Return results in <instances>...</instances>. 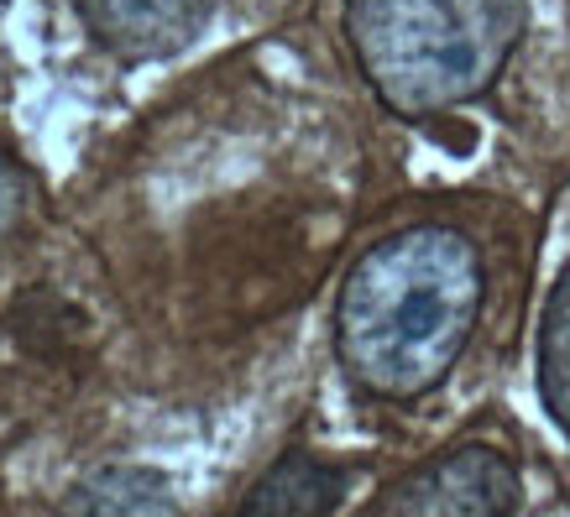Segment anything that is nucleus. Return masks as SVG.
I'll use <instances>...</instances> for the list:
<instances>
[{
	"mask_svg": "<svg viewBox=\"0 0 570 517\" xmlns=\"http://www.w3.org/2000/svg\"><path fill=\"white\" fill-rule=\"evenodd\" d=\"M482 298L487 277L471 236L450 225L382 236L346 272L335 304L341 361L372 397L414 402L466 356Z\"/></svg>",
	"mask_w": 570,
	"mask_h": 517,
	"instance_id": "obj_1",
	"label": "nucleus"
},
{
	"mask_svg": "<svg viewBox=\"0 0 570 517\" xmlns=\"http://www.w3.org/2000/svg\"><path fill=\"white\" fill-rule=\"evenodd\" d=\"M79 17L121 58H168L205 32L215 0H73Z\"/></svg>",
	"mask_w": 570,
	"mask_h": 517,
	"instance_id": "obj_4",
	"label": "nucleus"
},
{
	"mask_svg": "<svg viewBox=\"0 0 570 517\" xmlns=\"http://www.w3.org/2000/svg\"><path fill=\"white\" fill-rule=\"evenodd\" d=\"M52 517H178V497L153 466H105L73 481Z\"/></svg>",
	"mask_w": 570,
	"mask_h": 517,
	"instance_id": "obj_6",
	"label": "nucleus"
},
{
	"mask_svg": "<svg viewBox=\"0 0 570 517\" xmlns=\"http://www.w3.org/2000/svg\"><path fill=\"white\" fill-rule=\"evenodd\" d=\"M341 501H346V470L320 460L314 449H288L252 481L236 517H335Z\"/></svg>",
	"mask_w": 570,
	"mask_h": 517,
	"instance_id": "obj_5",
	"label": "nucleus"
},
{
	"mask_svg": "<svg viewBox=\"0 0 570 517\" xmlns=\"http://www.w3.org/2000/svg\"><path fill=\"white\" fill-rule=\"evenodd\" d=\"M523 501L519 466L492 445H455L387 491L377 517H513Z\"/></svg>",
	"mask_w": 570,
	"mask_h": 517,
	"instance_id": "obj_3",
	"label": "nucleus"
},
{
	"mask_svg": "<svg viewBox=\"0 0 570 517\" xmlns=\"http://www.w3.org/2000/svg\"><path fill=\"white\" fill-rule=\"evenodd\" d=\"M539 402L570 445V261L539 314Z\"/></svg>",
	"mask_w": 570,
	"mask_h": 517,
	"instance_id": "obj_7",
	"label": "nucleus"
},
{
	"mask_svg": "<svg viewBox=\"0 0 570 517\" xmlns=\"http://www.w3.org/2000/svg\"><path fill=\"white\" fill-rule=\"evenodd\" d=\"M17 215H21V172L11 157L0 152V236L17 225Z\"/></svg>",
	"mask_w": 570,
	"mask_h": 517,
	"instance_id": "obj_8",
	"label": "nucleus"
},
{
	"mask_svg": "<svg viewBox=\"0 0 570 517\" xmlns=\"http://www.w3.org/2000/svg\"><path fill=\"white\" fill-rule=\"evenodd\" d=\"M529 0H346L356 63L397 116H440L498 84Z\"/></svg>",
	"mask_w": 570,
	"mask_h": 517,
	"instance_id": "obj_2",
	"label": "nucleus"
}]
</instances>
